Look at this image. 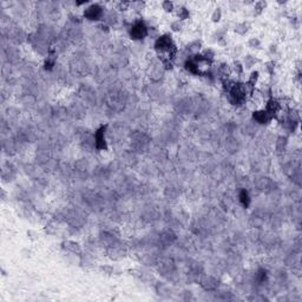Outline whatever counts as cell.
I'll use <instances>...</instances> for the list:
<instances>
[{
    "label": "cell",
    "instance_id": "6da1fadb",
    "mask_svg": "<svg viewBox=\"0 0 302 302\" xmlns=\"http://www.w3.org/2000/svg\"><path fill=\"white\" fill-rule=\"evenodd\" d=\"M149 33V29L148 26L143 23L142 20H137L135 21L132 26H131L130 30V36L132 37V39L135 40H139V39H143L144 37H146Z\"/></svg>",
    "mask_w": 302,
    "mask_h": 302
},
{
    "label": "cell",
    "instance_id": "7a4b0ae2",
    "mask_svg": "<svg viewBox=\"0 0 302 302\" xmlns=\"http://www.w3.org/2000/svg\"><path fill=\"white\" fill-rule=\"evenodd\" d=\"M84 16L89 20H99L101 18L104 17V10L98 4H93V5H91V6H89L85 10Z\"/></svg>",
    "mask_w": 302,
    "mask_h": 302
},
{
    "label": "cell",
    "instance_id": "3957f363",
    "mask_svg": "<svg viewBox=\"0 0 302 302\" xmlns=\"http://www.w3.org/2000/svg\"><path fill=\"white\" fill-rule=\"evenodd\" d=\"M201 284L205 290L213 291V290H216V288L219 287V281L213 276H204L201 280Z\"/></svg>",
    "mask_w": 302,
    "mask_h": 302
},
{
    "label": "cell",
    "instance_id": "277c9868",
    "mask_svg": "<svg viewBox=\"0 0 302 302\" xmlns=\"http://www.w3.org/2000/svg\"><path fill=\"white\" fill-rule=\"evenodd\" d=\"M64 248L67 249L69 251L73 253V254H79V253L82 251V249H80V247H79V244L76 242H73V241H66V242L64 243Z\"/></svg>",
    "mask_w": 302,
    "mask_h": 302
},
{
    "label": "cell",
    "instance_id": "5b68a950",
    "mask_svg": "<svg viewBox=\"0 0 302 302\" xmlns=\"http://www.w3.org/2000/svg\"><path fill=\"white\" fill-rule=\"evenodd\" d=\"M240 202L243 204V207H247L249 203V196H248V192L246 191V190H242L241 191V194H240Z\"/></svg>",
    "mask_w": 302,
    "mask_h": 302
},
{
    "label": "cell",
    "instance_id": "8992f818",
    "mask_svg": "<svg viewBox=\"0 0 302 302\" xmlns=\"http://www.w3.org/2000/svg\"><path fill=\"white\" fill-rule=\"evenodd\" d=\"M162 6H163V8H164L165 11H171L172 7H174V4L170 2V1H164V2L162 4Z\"/></svg>",
    "mask_w": 302,
    "mask_h": 302
},
{
    "label": "cell",
    "instance_id": "52a82bcc",
    "mask_svg": "<svg viewBox=\"0 0 302 302\" xmlns=\"http://www.w3.org/2000/svg\"><path fill=\"white\" fill-rule=\"evenodd\" d=\"M219 18H221V11H219V8H217V10H215V12L213 14V20L214 21H219Z\"/></svg>",
    "mask_w": 302,
    "mask_h": 302
},
{
    "label": "cell",
    "instance_id": "ba28073f",
    "mask_svg": "<svg viewBox=\"0 0 302 302\" xmlns=\"http://www.w3.org/2000/svg\"><path fill=\"white\" fill-rule=\"evenodd\" d=\"M249 44H250V46H251V47H255V46H259V45H260L259 40H257V39H255V38H251V39H250V42H249Z\"/></svg>",
    "mask_w": 302,
    "mask_h": 302
},
{
    "label": "cell",
    "instance_id": "9c48e42d",
    "mask_svg": "<svg viewBox=\"0 0 302 302\" xmlns=\"http://www.w3.org/2000/svg\"><path fill=\"white\" fill-rule=\"evenodd\" d=\"M261 5H263V6H266V4H263V2H261ZM256 6H260V2L259 4H256ZM257 10H262V7H256Z\"/></svg>",
    "mask_w": 302,
    "mask_h": 302
}]
</instances>
